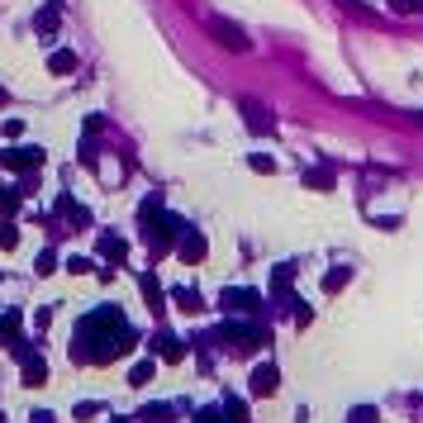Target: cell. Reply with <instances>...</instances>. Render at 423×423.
<instances>
[{
  "instance_id": "cell-1",
  "label": "cell",
  "mask_w": 423,
  "mask_h": 423,
  "mask_svg": "<svg viewBox=\"0 0 423 423\" xmlns=\"http://www.w3.org/2000/svg\"><path fill=\"white\" fill-rule=\"evenodd\" d=\"M209 29L219 33V43H229L234 53H248V38H243V29H238V24H229V19H209Z\"/></svg>"
},
{
  "instance_id": "cell-2",
  "label": "cell",
  "mask_w": 423,
  "mask_h": 423,
  "mask_svg": "<svg viewBox=\"0 0 423 423\" xmlns=\"http://www.w3.org/2000/svg\"><path fill=\"white\" fill-rule=\"evenodd\" d=\"M252 390H257V395H271V390H276V371H271V366H262V371L252 376Z\"/></svg>"
},
{
  "instance_id": "cell-3",
  "label": "cell",
  "mask_w": 423,
  "mask_h": 423,
  "mask_svg": "<svg viewBox=\"0 0 423 423\" xmlns=\"http://www.w3.org/2000/svg\"><path fill=\"white\" fill-rule=\"evenodd\" d=\"M53 72H77V57L72 53H53Z\"/></svg>"
},
{
  "instance_id": "cell-4",
  "label": "cell",
  "mask_w": 423,
  "mask_h": 423,
  "mask_svg": "<svg viewBox=\"0 0 423 423\" xmlns=\"http://www.w3.org/2000/svg\"><path fill=\"white\" fill-rule=\"evenodd\" d=\"M148 380H153V361H138L133 366V385H148Z\"/></svg>"
},
{
  "instance_id": "cell-5",
  "label": "cell",
  "mask_w": 423,
  "mask_h": 423,
  "mask_svg": "<svg viewBox=\"0 0 423 423\" xmlns=\"http://www.w3.org/2000/svg\"><path fill=\"white\" fill-rule=\"evenodd\" d=\"M395 10H423V0H395Z\"/></svg>"
},
{
  "instance_id": "cell-6",
  "label": "cell",
  "mask_w": 423,
  "mask_h": 423,
  "mask_svg": "<svg viewBox=\"0 0 423 423\" xmlns=\"http://www.w3.org/2000/svg\"><path fill=\"white\" fill-rule=\"evenodd\" d=\"M352 419H357V423H371V409H357V414H352Z\"/></svg>"
}]
</instances>
